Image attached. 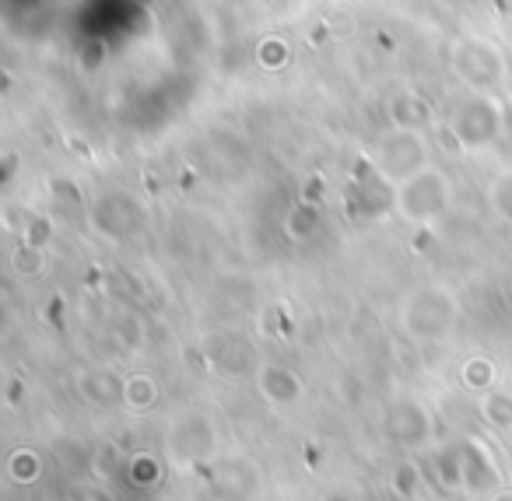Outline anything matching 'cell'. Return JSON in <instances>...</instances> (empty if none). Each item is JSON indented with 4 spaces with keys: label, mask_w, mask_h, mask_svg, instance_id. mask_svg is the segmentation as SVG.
Here are the masks:
<instances>
[{
    "label": "cell",
    "mask_w": 512,
    "mask_h": 501,
    "mask_svg": "<svg viewBox=\"0 0 512 501\" xmlns=\"http://www.w3.org/2000/svg\"><path fill=\"white\" fill-rule=\"evenodd\" d=\"M390 120L397 130L421 134V127H428V120H432V109H428V102L418 99V95H400L390 106Z\"/></svg>",
    "instance_id": "obj_9"
},
{
    "label": "cell",
    "mask_w": 512,
    "mask_h": 501,
    "mask_svg": "<svg viewBox=\"0 0 512 501\" xmlns=\"http://www.w3.org/2000/svg\"><path fill=\"white\" fill-rule=\"evenodd\" d=\"M449 207V183L442 172L425 169L397 190V211L407 221H432Z\"/></svg>",
    "instance_id": "obj_1"
},
{
    "label": "cell",
    "mask_w": 512,
    "mask_h": 501,
    "mask_svg": "<svg viewBox=\"0 0 512 501\" xmlns=\"http://www.w3.org/2000/svg\"><path fill=\"white\" fill-rule=\"evenodd\" d=\"M453 67H456V74H460V81H467V85L491 88L502 78L505 60H502V53H498V46L488 43V39H467V43L456 46Z\"/></svg>",
    "instance_id": "obj_6"
},
{
    "label": "cell",
    "mask_w": 512,
    "mask_h": 501,
    "mask_svg": "<svg viewBox=\"0 0 512 501\" xmlns=\"http://www.w3.org/2000/svg\"><path fill=\"white\" fill-rule=\"evenodd\" d=\"M495 501H512V491H502V494H495Z\"/></svg>",
    "instance_id": "obj_20"
},
{
    "label": "cell",
    "mask_w": 512,
    "mask_h": 501,
    "mask_svg": "<svg viewBox=\"0 0 512 501\" xmlns=\"http://www.w3.org/2000/svg\"><path fill=\"white\" fill-rule=\"evenodd\" d=\"M376 162H379V172L383 179H397L400 186L407 179H414L418 172H425V141L421 134H407V130H393L379 141L376 148Z\"/></svg>",
    "instance_id": "obj_4"
},
{
    "label": "cell",
    "mask_w": 512,
    "mask_h": 501,
    "mask_svg": "<svg viewBox=\"0 0 512 501\" xmlns=\"http://www.w3.org/2000/svg\"><path fill=\"white\" fill-rule=\"evenodd\" d=\"M390 431H393V438H397V442L418 445V442H425V438H428V421H425V414H421L418 407H397V410H393V417H390Z\"/></svg>",
    "instance_id": "obj_10"
},
{
    "label": "cell",
    "mask_w": 512,
    "mask_h": 501,
    "mask_svg": "<svg viewBox=\"0 0 512 501\" xmlns=\"http://www.w3.org/2000/svg\"><path fill=\"white\" fill-rule=\"evenodd\" d=\"M81 393L88 396L92 403H113V400H123L120 386H116V379L109 372H92L85 379V386H81Z\"/></svg>",
    "instance_id": "obj_11"
},
{
    "label": "cell",
    "mask_w": 512,
    "mask_h": 501,
    "mask_svg": "<svg viewBox=\"0 0 512 501\" xmlns=\"http://www.w3.org/2000/svg\"><path fill=\"white\" fill-rule=\"evenodd\" d=\"M393 487H397V494H400V498H411V494H414V487H418V470H414L411 463H407V466H400V470L393 473Z\"/></svg>",
    "instance_id": "obj_18"
},
{
    "label": "cell",
    "mask_w": 512,
    "mask_h": 501,
    "mask_svg": "<svg viewBox=\"0 0 512 501\" xmlns=\"http://www.w3.org/2000/svg\"><path fill=\"white\" fill-rule=\"evenodd\" d=\"M43 263H46V256L39 253V249H32V246H22L15 253V270L18 274H39V270H43Z\"/></svg>",
    "instance_id": "obj_16"
},
{
    "label": "cell",
    "mask_w": 512,
    "mask_h": 501,
    "mask_svg": "<svg viewBox=\"0 0 512 501\" xmlns=\"http://www.w3.org/2000/svg\"><path fill=\"white\" fill-rule=\"evenodd\" d=\"M491 204H495V211L502 214V218L512 221V172L498 176V183L491 186Z\"/></svg>",
    "instance_id": "obj_15"
},
{
    "label": "cell",
    "mask_w": 512,
    "mask_h": 501,
    "mask_svg": "<svg viewBox=\"0 0 512 501\" xmlns=\"http://www.w3.org/2000/svg\"><path fill=\"white\" fill-rule=\"evenodd\" d=\"M442 473H446V484L463 487V491H481V487L495 484V470H491V459L484 456L481 445L474 442H460L453 449L442 452Z\"/></svg>",
    "instance_id": "obj_5"
},
{
    "label": "cell",
    "mask_w": 512,
    "mask_h": 501,
    "mask_svg": "<svg viewBox=\"0 0 512 501\" xmlns=\"http://www.w3.org/2000/svg\"><path fill=\"white\" fill-rule=\"evenodd\" d=\"M463 375H467V386L484 389V386H491V379H495V368H491V361L477 358V361H470Z\"/></svg>",
    "instance_id": "obj_17"
},
{
    "label": "cell",
    "mask_w": 512,
    "mask_h": 501,
    "mask_svg": "<svg viewBox=\"0 0 512 501\" xmlns=\"http://www.w3.org/2000/svg\"><path fill=\"white\" fill-rule=\"evenodd\" d=\"M155 396H158V389L148 375H134V379L123 382V403H130L134 410H148L151 403H155Z\"/></svg>",
    "instance_id": "obj_12"
},
{
    "label": "cell",
    "mask_w": 512,
    "mask_h": 501,
    "mask_svg": "<svg viewBox=\"0 0 512 501\" xmlns=\"http://www.w3.org/2000/svg\"><path fill=\"white\" fill-rule=\"evenodd\" d=\"M256 386H260V393H264L267 400L281 403V407H288V403H295L302 396L299 375L285 365H264L260 368V375H256Z\"/></svg>",
    "instance_id": "obj_8"
},
{
    "label": "cell",
    "mask_w": 512,
    "mask_h": 501,
    "mask_svg": "<svg viewBox=\"0 0 512 501\" xmlns=\"http://www.w3.org/2000/svg\"><path fill=\"white\" fill-rule=\"evenodd\" d=\"M8 473L18 480V484H29V480H36L39 473H43V463H39L36 452L18 449L15 456H11V463H8Z\"/></svg>",
    "instance_id": "obj_14"
},
{
    "label": "cell",
    "mask_w": 512,
    "mask_h": 501,
    "mask_svg": "<svg viewBox=\"0 0 512 501\" xmlns=\"http://www.w3.org/2000/svg\"><path fill=\"white\" fill-rule=\"evenodd\" d=\"M141 221H144V211L130 197H123V193L106 197L95 207V228L106 232L109 239H127V235H134L137 228H141Z\"/></svg>",
    "instance_id": "obj_7"
},
{
    "label": "cell",
    "mask_w": 512,
    "mask_h": 501,
    "mask_svg": "<svg viewBox=\"0 0 512 501\" xmlns=\"http://www.w3.org/2000/svg\"><path fill=\"white\" fill-rule=\"evenodd\" d=\"M498 127H502V109L488 95H477V99H467L463 106H456L453 123H449V130H453L463 151H477L484 144H491L498 137Z\"/></svg>",
    "instance_id": "obj_2"
},
{
    "label": "cell",
    "mask_w": 512,
    "mask_h": 501,
    "mask_svg": "<svg viewBox=\"0 0 512 501\" xmlns=\"http://www.w3.org/2000/svg\"><path fill=\"white\" fill-rule=\"evenodd\" d=\"M330 501H344V498H330Z\"/></svg>",
    "instance_id": "obj_21"
},
{
    "label": "cell",
    "mask_w": 512,
    "mask_h": 501,
    "mask_svg": "<svg viewBox=\"0 0 512 501\" xmlns=\"http://www.w3.org/2000/svg\"><path fill=\"white\" fill-rule=\"evenodd\" d=\"M481 414L495 428H512V396L509 393H491L481 400Z\"/></svg>",
    "instance_id": "obj_13"
},
{
    "label": "cell",
    "mask_w": 512,
    "mask_h": 501,
    "mask_svg": "<svg viewBox=\"0 0 512 501\" xmlns=\"http://www.w3.org/2000/svg\"><path fill=\"white\" fill-rule=\"evenodd\" d=\"M158 477V463L151 456H137L134 459V480L141 484V480H155Z\"/></svg>",
    "instance_id": "obj_19"
},
{
    "label": "cell",
    "mask_w": 512,
    "mask_h": 501,
    "mask_svg": "<svg viewBox=\"0 0 512 501\" xmlns=\"http://www.w3.org/2000/svg\"><path fill=\"white\" fill-rule=\"evenodd\" d=\"M453 319H456V305H453V295L439 288H425L418 295H411L404 309V323L414 337L421 340H435V337H446L453 330Z\"/></svg>",
    "instance_id": "obj_3"
}]
</instances>
